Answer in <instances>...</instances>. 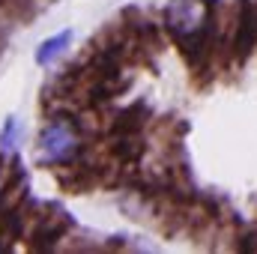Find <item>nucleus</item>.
<instances>
[{"label": "nucleus", "mask_w": 257, "mask_h": 254, "mask_svg": "<svg viewBox=\"0 0 257 254\" xmlns=\"http://www.w3.org/2000/svg\"><path fill=\"white\" fill-rule=\"evenodd\" d=\"M63 186L72 191V194H84V191H90L93 186H96V168L81 165V168H75V171L63 174Z\"/></svg>", "instance_id": "423d86ee"}, {"label": "nucleus", "mask_w": 257, "mask_h": 254, "mask_svg": "<svg viewBox=\"0 0 257 254\" xmlns=\"http://www.w3.org/2000/svg\"><path fill=\"white\" fill-rule=\"evenodd\" d=\"M69 39H72V33L66 30V33H57V36H51L48 42H42V45H39V51H36V63H42V66L54 63V60H57V57H60V54L66 51Z\"/></svg>", "instance_id": "0eeeda50"}, {"label": "nucleus", "mask_w": 257, "mask_h": 254, "mask_svg": "<svg viewBox=\"0 0 257 254\" xmlns=\"http://www.w3.org/2000/svg\"><path fill=\"white\" fill-rule=\"evenodd\" d=\"M12 138H15V123H6V132H3V147H12Z\"/></svg>", "instance_id": "6e6552de"}, {"label": "nucleus", "mask_w": 257, "mask_h": 254, "mask_svg": "<svg viewBox=\"0 0 257 254\" xmlns=\"http://www.w3.org/2000/svg\"><path fill=\"white\" fill-rule=\"evenodd\" d=\"M69 230V218L63 212L57 215H42L36 230H33V248H51L57 239H63V233Z\"/></svg>", "instance_id": "7ed1b4c3"}, {"label": "nucleus", "mask_w": 257, "mask_h": 254, "mask_svg": "<svg viewBox=\"0 0 257 254\" xmlns=\"http://www.w3.org/2000/svg\"><path fill=\"white\" fill-rule=\"evenodd\" d=\"M147 120H150V108L144 102L128 105V108H123L117 114V120L111 126V138H117V135H141V129L147 126Z\"/></svg>", "instance_id": "20e7f679"}, {"label": "nucleus", "mask_w": 257, "mask_h": 254, "mask_svg": "<svg viewBox=\"0 0 257 254\" xmlns=\"http://www.w3.org/2000/svg\"><path fill=\"white\" fill-rule=\"evenodd\" d=\"M111 153L114 159L123 165V168H132L138 165V159L144 156V138L141 135H117L111 141Z\"/></svg>", "instance_id": "39448f33"}, {"label": "nucleus", "mask_w": 257, "mask_h": 254, "mask_svg": "<svg viewBox=\"0 0 257 254\" xmlns=\"http://www.w3.org/2000/svg\"><path fill=\"white\" fill-rule=\"evenodd\" d=\"M81 153V126L75 117H51L39 135V156L48 165H69Z\"/></svg>", "instance_id": "f257e3e1"}, {"label": "nucleus", "mask_w": 257, "mask_h": 254, "mask_svg": "<svg viewBox=\"0 0 257 254\" xmlns=\"http://www.w3.org/2000/svg\"><path fill=\"white\" fill-rule=\"evenodd\" d=\"M230 45L236 48V60H245L257 45V0H242L236 12V30H233Z\"/></svg>", "instance_id": "f03ea898"}]
</instances>
